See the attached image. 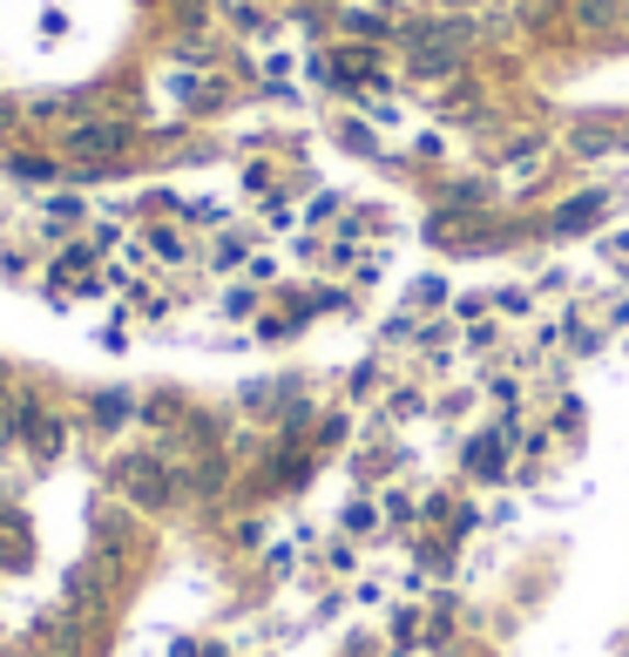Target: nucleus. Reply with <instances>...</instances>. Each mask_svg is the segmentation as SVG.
Returning a JSON list of instances; mask_svg holds the SVG:
<instances>
[{"label":"nucleus","mask_w":629,"mask_h":657,"mask_svg":"<svg viewBox=\"0 0 629 657\" xmlns=\"http://www.w3.org/2000/svg\"><path fill=\"white\" fill-rule=\"evenodd\" d=\"M14 414H21V434H27L34 448H42V454H55V448H61V420H55V414H42V407H27V400H21Z\"/></svg>","instance_id":"1"},{"label":"nucleus","mask_w":629,"mask_h":657,"mask_svg":"<svg viewBox=\"0 0 629 657\" xmlns=\"http://www.w3.org/2000/svg\"><path fill=\"white\" fill-rule=\"evenodd\" d=\"M622 143H629L622 129H575V136H569L575 157H603V149H622Z\"/></svg>","instance_id":"2"},{"label":"nucleus","mask_w":629,"mask_h":657,"mask_svg":"<svg viewBox=\"0 0 629 657\" xmlns=\"http://www.w3.org/2000/svg\"><path fill=\"white\" fill-rule=\"evenodd\" d=\"M467 468H474V475H501V441H467Z\"/></svg>","instance_id":"3"},{"label":"nucleus","mask_w":629,"mask_h":657,"mask_svg":"<svg viewBox=\"0 0 629 657\" xmlns=\"http://www.w3.org/2000/svg\"><path fill=\"white\" fill-rule=\"evenodd\" d=\"M129 495H142V501H163V495H170V475H156V468H129Z\"/></svg>","instance_id":"4"},{"label":"nucleus","mask_w":629,"mask_h":657,"mask_svg":"<svg viewBox=\"0 0 629 657\" xmlns=\"http://www.w3.org/2000/svg\"><path fill=\"white\" fill-rule=\"evenodd\" d=\"M0 563H8V569L27 563V543H21V529H14V522H0Z\"/></svg>","instance_id":"5"},{"label":"nucleus","mask_w":629,"mask_h":657,"mask_svg":"<svg viewBox=\"0 0 629 657\" xmlns=\"http://www.w3.org/2000/svg\"><path fill=\"white\" fill-rule=\"evenodd\" d=\"M596 211H603V197H575V204H569L562 217H556V230H582V224L596 217Z\"/></svg>","instance_id":"6"},{"label":"nucleus","mask_w":629,"mask_h":657,"mask_svg":"<svg viewBox=\"0 0 629 657\" xmlns=\"http://www.w3.org/2000/svg\"><path fill=\"white\" fill-rule=\"evenodd\" d=\"M115 143H123L115 129H82V136H75V149H115Z\"/></svg>","instance_id":"7"},{"label":"nucleus","mask_w":629,"mask_h":657,"mask_svg":"<svg viewBox=\"0 0 629 657\" xmlns=\"http://www.w3.org/2000/svg\"><path fill=\"white\" fill-rule=\"evenodd\" d=\"M609 21V0H582V27H603Z\"/></svg>","instance_id":"8"},{"label":"nucleus","mask_w":629,"mask_h":657,"mask_svg":"<svg viewBox=\"0 0 629 657\" xmlns=\"http://www.w3.org/2000/svg\"><path fill=\"white\" fill-rule=\"evenodd\" d=\"M609 258H629V238H616V245H609Z\"/></svg>","instance_id":"9"},{"label":"nucleus","mask_w":629,"mask_h":657,"mask_svg":"<svg viewBox=\"0 0 629 657\" xmlns=\"http://www.w3.org/2000/svg\"><path fill=\"white\" fill-rule=\"evenodd\" d=\"M528 8H535V0H528Z\"/></svg>","instance_id":"10"}]
</instances>
